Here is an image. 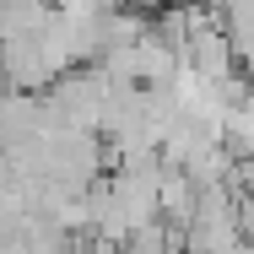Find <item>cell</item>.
Here are the masks:
<instances>
[{
	"mask_svg": "<svg viewBox=\"0 0 254 254\" xmlns=\"http://www.w3.org/2000/svg\"><path fill=\"white\" fill-rule=\"evenodd\" d=\"M222 146L238 157V162L254 157V103H238V108L222 114Z\"/></svg>",
	"mask_w": 254,
	"mask_h": 254,
	"instance_id": "cell-1",
	"label": "cell"
},
{
	"mask_svg": "<svg viewBox=\"0 0 254 254\" xmlns=\"http://www.w3.org/2000/svg\"><path fill=\"white\" fill-rule=\"evenodd\" d=\"M0 81H5V70H0Z\"/></svg>",
	"mask_w": 254,
	"mask_h": 254,
	"instance_id": "cell-2",
	"label": "cell"
}]
</instances>
